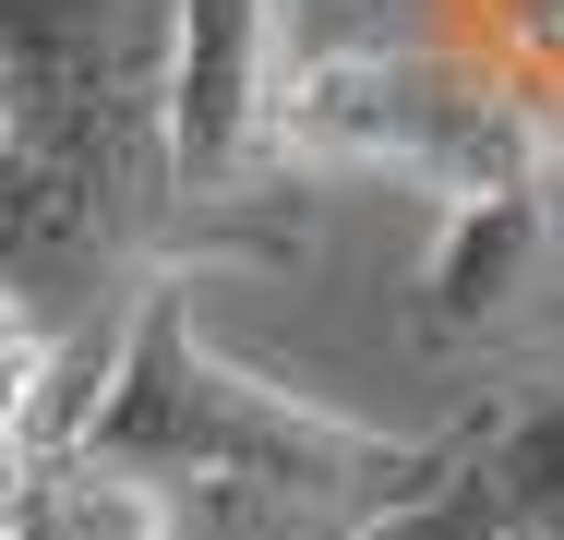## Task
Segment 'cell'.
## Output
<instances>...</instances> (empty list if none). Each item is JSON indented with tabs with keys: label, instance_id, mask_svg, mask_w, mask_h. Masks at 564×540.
Here are the masks:
<instances>
[{
	"label": "cell",
	"instance_id": "cell-1",
	"mask_svg": "<svg viewBox=\"0 0 564 540\" xmlns=\"http://www.w3.org/2000/svg\"><path fill=\"white\" fill-rule=\"evenodd\" d=\"M48 444H85L156 480L181 540H348L384 505H409L421 480H445L468 421L372 432L276 372H240L193 313V277H156L61 385Z\"/></svg>",
	"mask_w": 564,
	"mask_h": 540
},
{
	"label": "cell",
	"instance_id": "cell-3",
	"mask_svg": "<svg viewBox=\"0 0 564 540\" xmlns=\"http://www.w3.org/2000/svg\"><path fill=\"white\" fill-rule=\"evenodd\" d=\"M276 169L289 181H409V193H492L517 169H564V132L517 85H492L468 48L372 24L337 48H301L276 85Z\"/></svg>",
	"mask_w": 564,
	"mask_h": 540
},
{
	"label": "cell",
	"instance_id": "cell-5",
	"mask_svg": "<svg viewBox=\"0 0 564 540\" xmlns=\"http://www.w3.org/2000/svg\"><path fill=\"white\" fill-rule=\"evenodd\" d=\"M564 313V169H517L492 193L433 216V252L409 264V348L492 360Z\"/></svg>",
	"mask_w": 564,
	"mask_h": 540
},
{
	"label": "cell",
	"instance_id": "cell-6",
	"mask_svg": "<svg viewBox=\"0 0 564 540\" xmlns=\"http://www.w3.org/2000/svg\"><path fill=\"white\" fill-rule=\"evenodd\" d=\"M0 517H12V540H181L156 480H132L120 456H85V444H36L0 480Z\"/></svg>",
	"mask_w": 564,
	"mask_h": 540
},
{
	"label": "cell",
	"instance_id": "cell-8",
	"mask_svg": "<svg viewBox=\"0 0 564 540\" xmlns=\"http://www.w3.org/2000/svg\"><path fill=\"white\" fill-rule=\"evenodd\" d=\"M0 540H12V517H0Z\"/></svg>",
	"mask_w": 564,
	"mask_h": 540
},
{
	"label": "cell",
	"instance_id": "cell-2",
	"mask_svg": "<svg viewBox=\"0 0 564 540\" xmlns=\"http://www.w3.org/2000/svg\"><path fill=\"white\" fill-rule=\"evenodd\" d=\"M169 24L181 0H0V144L109 240L120 264H276V216H205L169 181Z\"/></svg>",
	"mask_w": 564,
	"mask_h": 540
},
{
	"label": "cell",
	"instance_id": "cell-7",
	"mask_svg": "<svg viewBox=\"0 0 564 540\" xmlns=\"http://www.w3.org/2000/svg\"><path fill=\"white\" fill-rule=\"evenodd\" d=\"M85 348L97 336H48V324L0 313V480L48 444V421H61V385L85 372Z\"/></svg>",
	"mask_w": 564,
	"mask_h": 540
},
{
	"label": "cell",
	"instance_id": "cell-4",
	"mask_svg": "<svg viewBox=\"0 0 564 540\" xmlns=\"http://www.w3.org/2000/svg\"><path fill=\"white\" fill-rule=\"evenodd\" d=\"M276 85H289V0H181L169 24V181L205 216H264L276 169Z\"/></svg>",
	"mask_w": 564,
	"mask_h": 540
}]
</instances>
